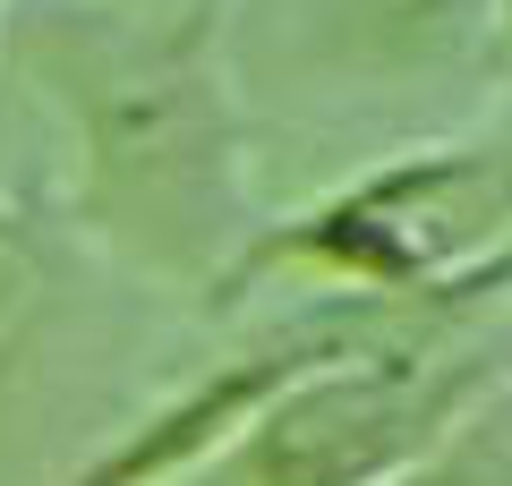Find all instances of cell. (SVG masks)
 <instances>
[{
	"instance_id": "obj_8",
	"label": "cell",
	"mask_w": 512,
	"mask_h": 486,
	"mask_svg": "<svg viewBox=\"0 0 512 486\" xmlns=\"http://www.w3.org/2000/svg\"><path fill=\"white\" fill-rule=\"evenodd\" d=\"M495 52L512 60V0H504V18H495Z\"/></svg>"
},
{
	"instance_id": "obj_9",
	"label": "cell",
	"mask_w": 512,
	"mask_h": 486,
	"mask_svg": "<svg viewBox=\"0 0 512 486\" xmlns=\"http://www.w3.org/2000/svg\"><path fill=\"white\" fill-rule=\"evenodd\" d=\"M111 9H154V0H111Z\"/></svg>"
},
{
	"instance_id": "obj_1",
	"label": "cell",
	"mask_w": 512,
	"mask_h": 486,
	"mask_svg": "<svg viewBox=\"0 0 512 486\" xmlns=\"http://www.w3.org/2000/svg\"><path fill=\"white\" fill-rule=\"evenodd\" d=\"M35 86L69 120V214L111 265L222 307L256 239V137L222 60V0L180 9H52Z\"/></svg>"
},
{
	"instance_id": "obj_5",
	"label": "cell",
	"mask_w": 512,
	"mask_h": 486,
	"mask_svg": "<svg viewBox=\"0 0 512 486\" xmlns=\"http://www.w3.org/2000/svg\"><path fill=\"white\" fill-rule=\"evenodd\" d=\"M504 0H325L333 52H350L376 77H427L478 60L495 43Z\"/></svg>"
},
{
	"instance_id": "obj_10",
	"label": "cell",
	"mask_w": 512,
	"mask_h": 486,
	"mask_svg": "<svg viewBox=\"0 0 512 486\" xmlns=\"http://www.w3.org/2000/svg\"><path fill=\"white\" fill-rule=\"evenodd\" d=\"M504 299H512V282H504Z\"/></svg>"
},
{
	"instance_id": "obj_6",
	"label": "cell",
	"mask_w": 512,
	"mask_h": 486,
	"mask_svg": "<svg viewBox=\"0 0 512 486\" xmlns=\"http://www.w3.org/2000/svg\"><path fill=\"white\" fill-rule=\"evenodd\" d=\"M43 307V256H35V231H26L9 205H0V367L18 359L26 324Z\"/></svg>"
},
{
	"instance_id": "obj_2",
	"label": "cell",
	"mask_w": 512,
	"mask_h": 486,
	"mask_svg": "<svg viewBox=\"0 0 512 486\" xmlns=\"http://www.w3.org/2000/svg\"><path fill=\"white\" fill-rule=\"evenodd\" d=\"M299 273L325 299L376 307H453L504 299L512 282V137H444L376 162L359 180L325 188L299 214H274L239 282L214 316L248 307L256 282ZM512 307V299H504Z\"/></svg>"
},
{
	"instance_id": "obj_7",
	"label": "cell",
	"mask_w": 512,
	"mask_h": 486,
	"mask_svg": "<svg viewBox=\"0 0 512 486\" xmlns=\"http://www.w3.org/2000/svg\"><path fill=\"white\" fill-rule=\"evenodd\" d=\"M402 486H512V435H504V418H478L461 444H444L427 469H410Z\"/></svg>"
},
{
	"instance_id": "obj_4",
	"label": "cell",
	"mask_w": 512,
	"mask_h": 486,
	"mask_svg": "<svg viewBox=\"0 0 512 486\" xmlns=\"http://www.w3.org/2000/svg\"><path fill=\"white\" fill-rule=\"evenodd\" d=\"M410 316H419V307L325 299V290L299 299V307H274V316H256L231 350H214L188 384L154 393L146 410L128 418L103 452H86L60 486H188L197 469H214L222 452L248 444L256 418L274 410L282 393H299L308 376L376 350L384 333H402Z\"/></svg>"
},
{
	"instance_id": "obj_3",
	"label": "cell",
	"mask_w": 512,
	"mask_h": 486,
	"mask_svg": "<svg viewBox=\"0 0 512 486\" xmlns=\"http://www.w3.org/2000/svg\"><path fill=\"white\" fill-rule=\"evenodd\" d=\"M504 299L419 307L376 350L308 376L256 418L231 452L239 486H402L444 444L478 427L512 393V350L487 342Z\"/></svg>"
}]
</instances>
